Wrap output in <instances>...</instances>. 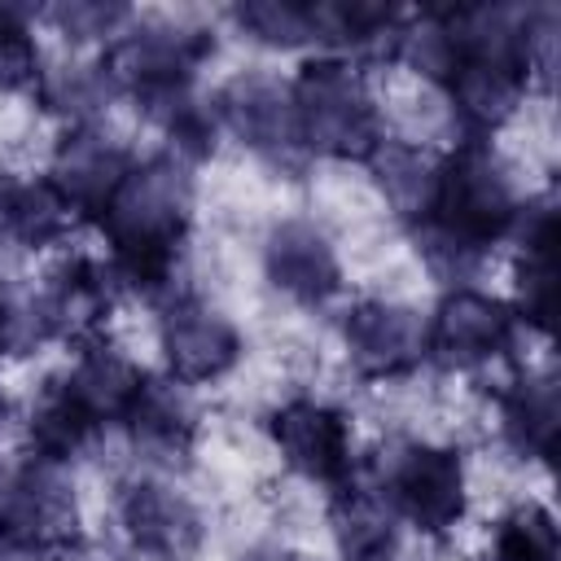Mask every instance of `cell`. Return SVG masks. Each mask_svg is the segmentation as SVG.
<instances>
[{
	"instance_id": "obj_1",
	"label": "cell",
	"mask_w": 561,
	"mask_h": 561,
	"mask_svg": "<svg viewBox=\"0 0 561 561\" xmlns=\"http://www.w3.org/2000/svg\"><path fill=\"white\" fill-rule=\"evenodd\" d=\"M193 219V175L188 162L158 153L131 162L114 202L96 219L110 241V272L118 289L167 302L175 289L184 237Z\"/></svg>"
},
{
	"instance_id": "obj_2",
	"label": "cell",
	"mask_w": 561,
	"mask_h": 561,
	"mask_svg": "<svg viewBox=\"0 0 561 561\" xmlns=\"http://www.w3.org/2000/svg\"><path fill=\"white\" fill-rule=\"evenodd\" d=\"M289 88H294L307 153L368 162L377 153V145L386 140L377 101L364 83V70L351 57H342V53L307 57Z\"/></svg>"
},
{
	"instance_id": "obj_3",
	"label": "cell",
	"mask_w": 561,
	"mask_h": 561,
	"mask_svg": "<svg viewBox=\"0 0 561 561\" xmlns=\"http://www.w3.org/2000/svg\"><path fill=\"white\" fill-rule=\"evenodd\" d=\"M517 210H522V197H517L513 171L495 153L491 136H465L451 153H443L438 197L425 219H434L465 245L491 254V245L513 232Z\"/></svg>"
},
{
	"instance_id": "obj_4",
	"label": "cell",
	"mask_w": 561,
	"mask_h": 561,
	"mask_svg": "<svg viewBox=\"0 0 561 561\" xmlns=\"http://www.w3.org/2000/svg\"><path fill=\"white\" fill-rule=\"evenodd\" d=\"M368 469L394 517L416 526L421 535L443 539L465 517V460L456 447L390 438L373 451Z\"/></svg>"
},
{
	"instance_id": "obj_5",
	"label": "cell",
	"mask_w": 561,
	"mask_h": 561,
	"mask_svg": "<svg viewBox=\"0 0 561 561\" xmlns=\"http://www.w3.org/2000/svg\"><path fill=\"white\" fill-rule=\"evenodd\" d=\"M215 53V31L202 22H175V18H140L105 48L101 66L114 79L118 92L131 101L167 88L193 83L197 66Z\"/></svg>"
},
{
	"instance_id": "obj_6",
	"label": "cell",
	"mask_w": 561,
	"mask_h": 561,
	"mask_svg": "<svg viewBox=\"0 0 561 561\" xmlns=\"http://www.w3.org/2000/svg\"><path fill=\"white\" fill-rule=\"evenodd\" d=\"M215 118L219 127H228L245 149H254L267 167L285 171V175H302L307 171V145H302V127H298V105H294V88L280 83L276 75H232L219 96H215Z\"/></svg>"
},
{
	"instance_id": "obj_7",
	"label": "cell",
	"mask_w": 561,
	"mask_h": 561,
	"mask_svg": "<svg viewBox=\"0 0 561 561\" xmlns=\"http://www.w3.org/2000/svg\"><path fill=\"white\" fill-rule=\"evenodd\" d=\"M79 504L66 465L44 456L0 460V535L9 548H61L75 543Z\"/></svg>"
},
{
	"instance_id": "obj_8",
	"label": "cell",
	"mask_w": 561,
	"mask_h": 561,
	"mask_svg": "<svg viewBox=\"0 0 561 561\" xmlns=\"http://www.w3.org/2000/svg\"><path fill=\"white\" fill-rule=\"evenodd\" d=\"M430 324V359L456 373H473L517 346L522 320L508 302L482 294V289H447L443 302L434 307Z\"/></svg>"
},
{
	"instance_id": "obj_9",
	"label": "cell",
	"mask_w": 561,
	"mask_h": 561,
	"mask_svg": "<svg viewBox=\"0 0 561 561\" xmlns=\"http://www.w3.org/2000/svg\"><path fill=\"white\" fill-rule=\"evenodd\" d=\"M346 359L368 381H394L430 359V324L416 307L364 298L342 320Z\"/></svg>"
},
{
	"instance_id": "obj_10",
	"label": "cell",
	"mask_w": 561,
	"mask_h": 561,
	"mask_svg": "<svg viewBox=\"0 0 561 561\" xmlns=\"http://www.w3.org/2000/svg\"><path fill=\"white\" fill-rule=\"evenodd\" d=\"M267 434L280 451V460L320 486H342L355 478V451H351V421L320 399H289L267 416Z\"/></svg>"
},
{
	"instance_id": "obj_11",
	"label": "cell",
	"mask_w": 561,
	"mask_h": 561,
	"mask_svg": "<svg viewBox=\"0 0 561 561\" xmlns=\"http://www.w3.org/2000/svg\"><path fill=\"white\" fill-rule=\"evenodd\" d=\"M162 355L180 386H202L241 359V333L224 311L180 289L162 302Z\"/></svg>"
},
{
	"instance_id": "obj_12",
	"label": "cell",
	"mask_w": 561,
	"mask_h": 561,
	"mask_svg": "<svg viewBox=\"0 0 561 561\" xmlns=\"http://www.w3.org/2000/svg\"><path fill=\"white\" fill-rule=\"evenodd\" d=\"M118 526L131 539V548L149 561H193L206 539V522L197 504L158 478H140L123 486Z\"/></svg>"
},
{
	"instance_id": "obj_13",
	"label": "cell",
	"mask_w": 561,
	"mask_h": 561,
	"mask_svg": "<svg viewBox=\"0 0 561 561\" xmlns=\"http://www.w3.org/2000/svg\"><path fill=\"white\" fill-rule=\"evenodd\" d=\"M114 294H118V280L110 263L70 254L44 276V289L35 294V311L48 337L88 342V337H101V324L114 311Z\"/></svg>"
},
{
	"instance_id": "obj_14",
	"label": "cell",
	"mask_w": 561,
	"mask_h": 561,
	"mask_svg": "<svg viewBox=\"0 0 561 561\" xmlns=\"http://www.w3.org/2000/svg\"><path fill=\"white\" fill-rule=\"evenodd\" d=\"M127 171H131L127 145L110 140L101 127H70L53 153L48 180L57 184L75 219H101Z\"/></svg>"
},
{
	"instance_id": "obj_15",
	"label": "cell",
	"mask_w": 561,
	"mask_h": 561,
	"mask_svg": "<svg viewBox=\"0 0 561 561\" xmlns=\"http://www.w3.org/2000/svg\"><path fill=\"white\" fill-rule=\"evenodd\" d=\"M263 272L272 280V289H280L285 298H294L302 307L329 302L342 285L337 250L324 237V228H316L311 219L272 224V232L263 241Z\"/></svg>"
},
{
	"instance_id": "obj_16",
	"label": "cell",
	"mask_w": 561,
	"mask_h": 561,
	"mask_svg": "<svg viewBox=\"0 0 561 561\" xmlns=\"http://www.w3.org/2000/svg\"><path fill=\"white\" fill-rule=\"evenodd\" d=\"M123 425H127V434L145 460L167 465V469H184L193 460L197 412H193L188 390L175 377H149L145 373Z\"/></svg>"
},
{
	"instance_id": "obj_17",
	"label": "cell",
	"mask_w": 561,
	"mask_h": 561,
	"mask_svg": "<svg viewBox=\"0 0 561 561\" xmlns=\"http://www.w3.org/2000/svg\"><path fill=\"white\" fill-rule=\"evenodd\" d=\"M517 320L548 329L557 311V206L552 197H530L517 210Z\"/></svg>"
},
{
	"instance_id": "obj_18",
	"label": "cell",
	"mask_w": 561,
	"mask_h": 561,
	"mask_svg": "<svg viewBox=\"0 0 561 561\" xmlns=\"http://www.w3.org/2000/svg\"><path fill=\"white\" fill-rule=\"evenodd\" d=\"M526 88H530V75L522 66L491 61V57H465L447 79L451 110L460 114L465 136H491L495 127H504L517 114Z\"/></svg>"
},
{
	"instance_id": "obj_19",
	"label": "cell",
	"mask_w": 561,
	"mask_h": 561,
	"mask_svg": "<svg viewBox=\"0 0 561 561\" xmlns=\"http://www.w3.org/2000/svg\"><path fill=\"white\" fill-rule=\"evenodd\" d=\"M329 530L342 561H394L399 517L373 482H342L329 500Z\"/></svg>"
},
{
	"instance_id": "obj_20",
	"label": "cell",
	"mask_w": 561,
	"mask_h": 561,
	"mask_svg": "<svg viewBox=\"0 0 561 561\" xmlns=\"http://www.w3.org/2000/svg\"><path fill=\"white\" fill-rule=\"evenodd\" d=\"M75 215L48 175H22L0 167V241L18 250L53 245L70 232Z\"/></svg>"
},
{
	"instance_id": "obj_21",
	"label": "cell",
	"mask_w": 561,
	"mask_h": 561,
	"mask_svg": "<svg viewBox=\"0 0 561 561\" xmlns=\"http://www.w3.org/2000/svg\"><path fill=\"white\" fill-rule=\"evenodd\" d=\"M140 381H145V373H140L118 346H110L105 337L79 342L75 368L66 373V386H70V390L79 394V403L96 416V425H110V421L123 425V416H127V408H131Z\"/></svg>"
},
{
	"instance_id": "obj_22",
	"label": "cell",
	"mask_w": 561,
	"mask_h": 561,
	"mask_svg": "<svg viewBox=\"0 0 561 561\" xmlns=\"http://www.w3.org/2000/svg\"><path fill=\"white\" fill-rule=\"evenodd\" d=\"M373 180L381 188V197L390 202V210L408 224H421L434 210L438 197V171H443V153L412 145V140H381L377 153L368 158Z\"/></svg>"
},
{
	"instance_id": "obj_23",
	"label": "cell",
	"mask_w": 561,
	"mask_h": 561,
	"mask_svg": "<svg viewBox=\"0 0 561 561\" xmlns=\"http://www.w3.org/2000/svg\"><path fill=\"white\" fill-rule=\"evenodd\" d=\"M320 13V39L324 44H342L351 53V61H394L399 53V31L403 18L394 4H377V0H316Z\"/></svg>"
},
{
	"instance_id": "obj_24",
	"label": "cell",
	"mask_w": 561,
	"mask_h": 561,
	"mask_svg": "<svg viewBox=\"0 0 561 561\" xmlns=\"http://www.w3.org/2000/svg\"><path fill=\"white\" fill-rule=\"evenodd\" d=\"M96 430H101L96 416L79 403V394L66 386V377H48L44 390L31 399L26 434H31L35 456H44V460L70 465L75 456L88 451V443L96 438Z\"/></svg>"
},
{
	"instance_id": "obj_25",
	"label": "cell",
	"mask_w": 561,
	"mask_h": 561,
	"mask_svg": "<svg viewBox=\"0 0 561 561\" xmlns=\"http://www.w3.org/2000/svg\"><path fill=\"white\" fill-rule=\"evenodd\" d=\"M557 381L552 377H517L500 390V434L522 460H548L557 451Z\"/></svg>"
},
{
	"instance_id": "obj_26",
	"label": "cell",
	"mask_w": 561,
	"mask_h": 561,
	"mask_svg": "<svg viewBox=\"0 0 561 561\" xmlns=\"http://www.w3.org/2000/svg\"><path fill=\"white\" fill-rule=\"evenodd\" d=\"M136 110L162 127V136L171 140V158L180 162H202L215 153V140H219V118L210 105L197 101L193 83L184 88H167V92H149L136 101Z\"/></svg>"
},
{
	"instance_id": "obj_27",
	"label": "cell",
	"mask_w": 561,
	"mask_h": 561,
	"mask_svg": "<svg viewBox=\"0 0 561 561\" xmlns=\"http://www.w3.org/2000/svg\"><path fill=\"white\" fill-rule=\"evenodd\" d=\"M35 96H39L44 110L70 118V127H92V118L118 96V88H114V79L105 75L101 61H75V66L44 70Z\"/></svg>"
},
{
	"instance_id": "obj_28",
	"label": "cell",
	"mask_w": 561,
	"mask_h": 561,
	"mask_svg": "<svg viewBox=\"0 0 561 561\" xmlns=\"http://www.w3.org/2000/svg\"><path fill=\"white\" fill-rule=\"evenodd\" d=\"M394 61H408L416 75L447 88V79L460 66V39L451 26V9H421V13L403 18Z\"/></svg>"
},
{
	"instance_id": "obj_29",
	"label": "cell",
	"mask_w": 561,
	"mask_h": 561,
	"mask_svg": "<svg viewBox=\"0 0 561 561\" xmlns=\"http://www.w3.org/2000/svg\"><path fill=\"white\" fill-rule=\"evenodd\" d=\"M232 22L272 48H298L320 39V13L316 0H241L232 4Z\"/></svg>"
},
{
	"instance_id": "obj_30",
	"label": "cell",
	"mask_w": 561,
	"mask_h": 561,
	"mask_svg": "<svg viewBox=\"0 0 561 561\" xmlns=\"http://www.w3.org/2000/svg\"><path fill=\"white\" fill-rule=\"evenodd\" d=\"M495 561H561V543H557V517L526 500L513 513L500 517L495 526V543H491Z\"/></svg>"
},
{
	"instance_id": "obj_31",
	"label": "cell",
	"mask_w": 561,
	"mask_h": 561,
	"mask_svg": "<svg viewBox=\"0 0 561 561\" xmlns=\"http://www.w3.org/2000/svg\"><path fill=\"white\" fill-rule=\"evenodd\" d=\"M31 13L18 4H0V92H35L39 70V44L31 35Z\"/></svg>"
},
{
	"instance_id": "obj_32",
	"label": "cell",
	"mask_w": 561,
	"mask_h": 561,
	"mask_svg": "<svg viewBox=\"0 0 561 561\" xmlns=\"http://www.w3.org/2000/svg\"><path fill=\"white\" fill-rule=\"evenodd\" d=\"M412 241H416V254L425 259V267L438 276V280H447L451 289H460L482 263H486V254L482 250H473V245H465L460 237H451L447 228H438L434 219H421V224H412Z\"/></svg>"
},
{
	"instance_id": "obj_33",
	"label": "cell",
	"mask_w": 561,
	"mask_h": 561,
	"mask_svg": "<svg viewBox=\"0 0 561 561\" xmlns=\"http://www.w3.org/2000/svg\"><path fill=\"white\" fill-rule=\"evenodd\" d=\"M131 18L127 4H114V0H66V4H53L48 9V22L75 39V44H88V39H105V35H118V26Z\"/></svg>"
},
{
	"instance_id": "obj_34",
	"label": "cell",
	"mask_w": 561,
	"mask_h": 561,
	"mask_svg": "<svg viewBox=\"0 0 561 561\" xmlns=\"http://www.w3.org/2000/svg\"><path fill=\"white\" fill-rule=\"evenodd\" d=\"M48 342L35 298H18L4 280H0V355H26L31 346Z\"/></svg>"
},
{
	"instance_id": "obj_35",
	"label": "cell",
	"mask_w": 561,
	"mask_h": 561,
	"mask_svg": "<svg viewBox=\"0 0 561 561\" xmlns=\"http://www.w3.org/2000/svg\"><path fill=\"white\" fill-rule=\"evenodd\" d=\"M4 561H66V543L61 548H9Z\"/></svg>"
},
{
	"instance_id": "obj_36",
	"label": "cell",
	"mask_w": 561,
	"mask_h": 561,
	"mask_svg": "<svg viewBox=\"0 0 561 561\" xmlns=\"http://www.w3.org/2000/svg\"><path fill=\"white\" fill-rule=\"evenodd\" d=\"M250 561H298L294 552H254Z\"/></svg>"
},
{
	"instance_id": "obj_37",
	"label": "cell",
	"mask_w": 561,
	"mask_h": 561,
	"mask_svg": "<svg viewBox=\"0 0 561 561\" xmlns=\"http://www.w3.org/2000/svg\"><path fill=\"white\" fill-rule=\"evenodd\" d=\"M4 416H9V399L0 394V425H4Z\"/></svg>"
},
{
	"instance_id": "obj_38",
	"label": "cell",
	"mask_w": 561,
	"mask_h": 561,
	"mask_svg": "<svg viewBox=\"0 0 561 561\" xmlns=\"http://www.w3.org/2000/svg\"><path fill=\"white\" fill-rule=\"evenodd\" d=\"M4 557H9V539L0 535V561H4Z\"/></svg>"
}]
</instances>
